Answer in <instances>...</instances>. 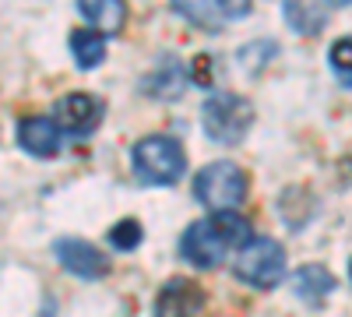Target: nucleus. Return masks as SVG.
<instances>
[{
	"instance_id": "obj_1",
	"label": "nucleus",
	"mask_w": 352,
	"mask_h": 317,
	"mask_svg": "<svg viewBox=\"0 0 352 317\" xmlns=\"http://www.w3.org/2000/svg\"><path fill=\"white\" fill-rule=\"evenodd\" d=\"M250 240V222L240 212H212L208 219L187 226V233L180 237V254L194 268H219L229 254H240Z\"/></svg>"
},
{
	"instance_id": "obj_2",
	"label": "nucleus",
	"mask_w": 352,
	"mask_h": 317,
	"mask_svg": "<svg viewBox=\"0 0 352 317\" xmlns=\"http://www.w3.org/2000/svg\"><path fill=\"white\" fill-rule=\"evenodd\" d=\"M131 166H134V177L148 187H169L184 177L187 169V152L176 138L169 134H152V138H141L138 145L131 149Z\"/></svg>"
},
{
	"instance_id": "obj_3",
	"label": "nucleus",
	"mask_w": 352,
	"mask_h": 317,
	"mask_svg": "<svg viewBox=\"0 0 352 317\" xmlns=\"http://www.w3.org/2000/svg\"><path fill=\"white\" fill-rule=\"evenodd\" d=\"M201 127L219 145H240L254 127V106L236 92H215L201 106Z\"/></svg>"
},
{
	"instance_id": "obj_4",
	"label": "nucleus",
	"mask_w": 352,
	"mask_h": 317,
	"mask_svg": "<svg viewBox=\"0 0 352 317\" xmlns=\"http://www.w3.org/2000/svg\"><path fill=\"white\" fill-rule=\"evenodd\" d=\"M247 173L236 162H208L197 177H194V197L212 212H232L236 205L247 201Z\"/></svg>"
},
{
	"instance_id": "obj_5",
	"label": "nucleus",
	"mask_w": 352,
	"mask_h": 317,
	"mask_svg": "<svg viewBox=\"0 0 352 317\" xmlns=\"http://www.w3.org/2000/svg\"><path fill=\"white\" fill-rule=\"evenodd\" d=\"M232 275H236L240 282H247V285H254V289H272V285H278L282 275H285V250H282V243L272 240V237H254L236 254Z\"/></svg>"
},
{
	"instance_id": "obj_6",
	"label": "nucleus",
	"mask_w": 352,
	"mask_h": 317,
	"mask_svg": "<svg viewBox=\"0 0 352 317\" xmlns=\"http://www.w3.org/2000/svg\"><path fill=\"white\" fill-rule=\"evenodd\" d=\"M53 254L60 261V268H67L71 275H78L85 282H96L109 272V257L96 243H88L81 237H60L53 243Z\"/></svg>"
},
{
	"instance_id": "obj_7",
	"label": "nucleus",
	"mask_w": 352,
	"mask_h": 317,
	"mask_svg": "<svg viewBox=\"0 0 352 317\" xmlns=\"http://www.w3.org/2000/svg\"><path fill=\"white\" fill-rule=\"evenodd\" d=\"M53 120L71 138H88L102 120V102L88 92H71L53 106Z\"/></svg>"
},
{
	"instance_id": "obj_8",
	"label": "nucleus",
	"mask_w": 352,
	"mask_h": 317,
	"mask_svg": "<svg viewBox=\"0 0 352 317\" xmlns=\"http://www.w3.org/2000/svg\"><path fill=\"white\" fill-rule=\"evenodd\" d=\"M18 145L36 159H53L64 145V131L53 117H25L18 124Z\"/></svg>"
},
{
	"instance_id": "obj_9",
	"label": "nucleus",
	"mask_w": 352,
	"mask_h": 317,
	"mask_svg": "<svg viewBox=\"0 0 352 317\" xmlns=\"http://www.w3.org/2000/svg\"><path fill=\"white\" fill-rule=\"evenodd\" d=\"M204 307V293L187 278H173L162 285V293L155 296L152 317H194Z\"/></svg>"
},
{
	"instance_id": "obj_10",
	"label": "nucleus",
	"mask_w": 352,
	"mask_h": 317,
	"mask_svg": "<svg viewBox=\"0 0 352 317\" xmlns=\"http://www.w3.org/2000/svg\"><path fill=\"white\" fill-rule=\"evenodd\" d=\"M285 21L296 36H317L328 21V4L324 0H282Z\"/></svg>"
},
{
	"instance_id": "obj_11",
	"label": "nucleus",
	"mask_w": 352,
	"mask_h": 317,
	"mask_svg": "<svg viewBox=\"0 0 352 317\" xmlns=\"http://www.w3.org/2000/svg\"><path fill=\"white\" fill-rule=\"evenodd\" d=\"M292 289H296V296L303 303L320 307L324 296L335 293V278L324 265H303V268H296V275H292Z\"/></svg>"
},
{
	"instance_id": "obj_12",
	"label": "nucleus",
	"mask_w": 352,
	"mask_h": 317,
	"mask_svg": "<svg viewBox=\"0 0 352 317\" xmlns=\"http://www.w3.org/2000/svg\"><path fill=\"white\" fill-rule=\"evenodd\" d=\"M78 11L92 21L102 36L120 32L127 21V4L124 0H78Z\"/></svg>"
},
{
	"instance_id": "obj_13",
	"label": "nucleus",
	"mask_w": 352,
	"mask_h": 317,
	"mask_svg": "<svg viewBox=\"0 0 352 317\" xmlns=\"http://www.w3.org/2000/svg\"><path fill=\"white\" fill-rule=\"evenodd\" d=\"M71 53H74V64L81 71H92L106 61V36L99 28H74L71 32Z\"/></svg>"
},
{
	"instance_id": "obj_14",
	"label": "nucleus",
	"mask_w": 352,
	"mask_h": 317,
	"mask_svg": "<svg viewBox=\"0 0 352 317\" xmlns=\"http://www.w3.org/2000/svg\"><path fill=\"white\" fill-rule=\"evenodd\" d=\"M184 85H187L184 67L176 61H162V67H155V74L144 78L141 89L148 96H155V99H176V96H184Z\"/></svg>"
},
{
	"instance_id": "obj_15",
	"label": "nucleus",
	"mask_w": 352,
	"mask_h": 317,
	"mask_svg": "<svg viewBox=\"0 0 352 317\" xmlns=\"http://www.w3.org/2000/svg\"><path fill=\"white\" fill-rule=\"evenodd\" d=\"M173 8L197 28H208V32L222 28V14L215 8V0H173Z\"/></svg>"
},
{
	"instance_id": "obj_16",
	"label": "nucleus",
	"mask_w": 352,
	"mask_h": 317,
	"mask_svg": "<svg viewBox=\"0 0 352 317\" xmlns=\"http://www.w3.org/2000/svg\"><path fill=\"white\" fill-rule=\"evenodd\" d=\"M275 53H278V46H275L272 39H257V43H247L243 50H236V64H240L243 71H261Z\"/></svg>"
},
{
	"instance_id": "obj_17",
	"label": "nucleus",
	"mask_w": 352,
	"mask_h": 317,
	"mask_svg": "<svg viewBox=\"0 0 352 317\" xmlns=\"http://www.w3.org/2000/svg\"><path fill=\"white\" fill-rule=\"evenodd\" d=\"M328 61H331L335 78L352 89V36H342V39H335V43H331Z\"/></svg>"
},
{
	"instance_id": "obj_18",
	"label": "nucleus",
	"mask_w": 352,
	"mask_h": 317,
	"mask_svg": "<svg viewBox=\"0 0 352 317\" xmlns=\"http://www.w3.org/2000/svg\"><path fill=\"white\" fill-rule=\"evenodd\" d=\"M141 240H144V229H141L138 219H124L109 229V247L113 250H138Z\"/></svg>"
},
{
	"instance_id": "obj_19",
	"label": "nucleus",
	"mask_w": 352,
	"mask_h": 317,
	"mask_svg": "<svg viewBox=\"0 0 352 317\" xmlns=\"http://www.w3.org/2000/svg\"><path fill=\"white\" fill-rule=\"evenodd\" d=\"M250 4H254V0H215L219 14H226V18H243L250 11Z\"/></svg>"
},
{
	"instance_id": "obj_20",
	"label": "nucleus",
	"mask_w": 352,
	"mask_h": 317,
	"mask_svg": "<svg viewBox=\"0 0 352 317\" xmlns=\"http://www.w3.org/2000/svg\"><path fill=\"white\" fill-rule=\"evenodd\" d=\"M324 4H331V8H352V0H324Z\"/></svg>"
},
{
	"instance_id": "obj_21",
	"label": "nucleus",
	"mask_w": 352,
	"mask_h": 317,
	"mask_svg": "<svg viewBox=\"0 0 352 317\" xmlns=\"http://www.w3.org/2000/svg\"><path fill=\"white\" fill-rule=\"evenodd\" d=\"M349 275H352V261H349Z\"/></svg>"
}]
</instances>
